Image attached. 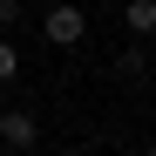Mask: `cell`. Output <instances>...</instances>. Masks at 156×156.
<instances>
[{
	"mask_svg": "<svg viewBox=\"0 0 156 156\" xmlns=\"http://www.w3.org/2000/svg\"><path fill=\"white\" fill-rule=\"evenodd\" d=\"M41 34L55 41V48H82V34H88V14H82V7H48Z\"/></svg>",
	"mask_w": 156,
	"mask_h": 156,
	"instance_id": "6da1fadb",
	"label": "cell"
},
{
	"mask_svg": "<svg viewBox=\"0 0 156 156\" xmlns=\"http://www.w3.org/2000/svg\"><path fill=\"white\" fill-rule=\"evenodd\" d=\"M0 143L27 156V149L41 143V122H34V109H0Z\"/></svg>",
	"mask_w": 156,
	"mask_h": 156,
	"instance_id": "7a4b0ae2",
	"label": "cell"
},
{
	"mask_svg": "<svg viewBox=\"0 0 156 156\" xmlns=\"http://www.w3.org/2000/svg\"><path fill=\"white\" fill-rule=\"evenodd\" d=\"M122 20H129V34H136V41H149V34H156V0H129Z\"/></svg>",
	"mask_w": 156,
	"mask_h": 156,
	"instance_id": "3957f363",
	"label": "cell"
},
{
	"mask_svg": "<svg viewBox=\"0 0 156 156\" xmlns=\"http://www.w3.org/2000/svg\"><path fill=\"white\" fill-rule=\"evenodd\" d=\"M14 75H20V48H14V41H0V88H7Z\"/></svg>",
	"mask_w": 156,
	"mask_h": 156,
	"instance_id": "277c9868",
	"label": "cell"
},
{
	"mask_svg": "<svg viewBox=\"0 0 156 156\" xmlns=\"http://www.w3.org/2000/svg\"><path fill=\"white\" fill-rule=\"evenodd\" d=\"M20 20V0H0V27H14Z\"/></svg>",
	"mask_w": 156,
	"mask_h": 156,
	"instance_id": "5b68a950",
	"label": "cell"
},
{
	"mask_svg": "<svg viewBox=\"0 0 156 156\" xmlns=\"http://www.w3.org/2000/svg\"><path fill=\"white\" fill-rule=\"evenodd\" d=\"M0 156H20V149H0Z\"/></svg>",
	"mask_w": 156,
	"mask_h": 156,
	"instance_id": "8992f818",
	"label": "cell"
},
{
	"mask_svg": "<svg viewBox=\"0 0 156 156\" xmlns=\"http://www.w3.org/2000/svg\"><path fill=\"white\" fill-rule=\"evenodd\" d=\"M143 156H156V149H143Z\"/></svg>",
	"mask_w": 156,
	"mask_h": 156,
	"instance_id": "52a82bcc",
	"label": "cell"
}]
</instances>
